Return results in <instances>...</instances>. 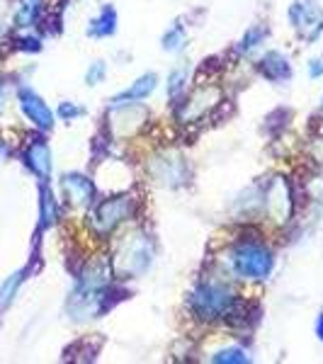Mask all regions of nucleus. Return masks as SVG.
<instances>
[{
  "label": "nucleus",
  "instance_id": "3",
  "mask_svg": "<svg viewBox=\"0 0 323 364\" xmlns=\"http://www.w3.org/2000/svg\"><path fill=\"white\" fill-rule=\"evenodd\" d=\"M151 255H154V245H151L149 236L137 233L117 252V267L122 274H141L151 265Z\"/></svg>",
  "mask_w": 323,
  "mask_h": 364
},
{
  "label": "nucleus",
  "instance_id": "16",
  "mask_svg": "<svg viewBox=\"0 0 323 364\" xmlns=\"http://www.w3.org/2000/svg\"><path fill=\"white\" fill-rule=\"evenodd\" d=\"M185 80H187V70L185 68H180V70H173V75L168 78V92L170 95H178L180 90L185 87Z\"/></svg>",
  "mask_w": 323,
  "mask_h": 364
},
{
  "label": "nucleus",
  "instance_id": "2",
  "mask_svg": "<svg viewBox=\"0 0 323 364\" xmlns=\"http://www.w3.org/2000/svg\"><path fill=\"white\" fill-rule=\"evenodd\" d=\"M233 269L240 274V277L248 279H265L270 272H272L275 257L268 248L258 243H240L231 255Z\"/></svg>",
  "mask_w": 323,
  "mask_h": 364
},
{
  "label": "nucleus",
  "instance_id": "24",
  "mask_svg": "<svg viewBox=\"0 0 323 364\" xmlns=\"http://www.w3.org/2000/svg\"><path fill=\"white\" fill-rule=\"evenodd\" d=\"M319 156H321V161H323V144L319 146Z\"/></svg>",
  "mask_w": 323,
  "mask_h": 364
},
{
  "label": "nucleus",
  "instance_id": "17",
  "mask_svg": "<svg viewBox=\"0 0 323 364\" xmlns=\"http://www.w3.org/2000/svg\"><path fill=\"white\" fill-rule=\"evenodd\" d=\"M105 70H107V68H105V63H102V61H95V63H92V66L88 68V73H85L88 85H97L100 80L105 78Z\"/></svg>",
  "mask_w": 323,
  "mask_h": 364
},
{
  "label": "nucleus",
  "instance_id": "8",
  "mask_svg": "<svg viewBox=\"0 0 323 364\" xmlns=\"http://www.w3.org/2000/svg\"><path fill=\"white\" fill-rule=\"evenodd\" d=\"M63 190L73 204H90L92 202V182L83 175H66L63 178Z\"/></svg>",
  "mask_w": 323,
  "mask_h": 364
},
{
  "label": "nucleus",
  "instance_id": "14",
  "mask_svg": "<svg viewBox=\"0 0 323 364\" xmlns=\"http://www.w3.org/2000/svg\"><path fill=\"white\" fill-rule=\"evenodd\" d=\"M211 362H216V364H243V362H250V357L245 355L240 348H228V350H221V352H216L214 357H211Z\"/></svg>",
  "mask_w": 323,
  "mask_h": 364
},
{
  "label": "nucleus",
  "instance_id": "19",
  "mask_svg": "<svg viewBox=\"0 0 323 364\" xmlns=\"http://www.w3.org/2000/svg\"><path fill=\"white\" fill-rule=\"evenodd\" d=\"M42 207H44V211H42V219H44V224H51L54 221V202H51V197L46 195L44 192V199H42Z\"/></svg>",
  "mask_w": 323,
  "mask_h": 364
},
{
  "label": "nucleus",
  "instance_id": "1",
  "mask_svg": "<svg viewBox=\"0 0 323 364\" xmlns=\"http://www.w3.org/2000/svg\"><path fill=\"white\" fill-rule=\"evenodd\" d=\"M190 306L195 311L197 318L202 321H216L226 318L236 309V294L228 287L221 284H202L192 291Z\"/></svg>",
  "mask_w": 323,
  "mask_h": 364
},
{
  "label": "nucleus",
  "instance_id": "20",
  "mask_svg": "<svg viewBox=\"0 0 323 364\" xmlns=\"http://www.w3.org/2000/svg\"><path fill=\"white\" fill-rule=\"evenodd\" d=\"M58 114H61L63 119H73V117H80V114H83V109L75 107V105L63 102V105H61V109H58Z\"/></svg>",
  "mask_w": 323,
  "mask_h": 364
},
{
  "label": "nucleus",
  "instance_id": "12",
  "mask_svg": "<svg viewBox=\"0 0 323 364\" xmlns=\"http://www.w3.org/2000/svg\"><path fill=\"white\" fill-rule=\"evenodd\" d=\"M39 13H42V0H22L17 8V25L29 27L37 22Z\"/></svg>",
  "mask_w": 323,
  "mask_h": 364
},
{
  "label": "nucleus",
  "instance_id": "23",
  "mask_svg": "<svg viewBox=\"0 0 323 364\" xmlns=\"http://www.w3.org/2000/svg\"><path fill=\"white\" fill-rule=\"evenodd\" d=\"M0 107H3V85H0Z\"/></svg>",
  "mask_w": 323,
  "mask_h": 364
},
{
  "label": "nucleus",
  "instance_id": "5",
  "mask_svg": "<svg viewBox=\"0 0 323 364\" xmlns=\"http://www.w3.org/2000/svg\"><path fill=\"white\" fill-rule=\"evenodd\" d=\"M134 209V199L132 197H115L102 202L92 214V224L97 231H112L117 224H122L125 219H129Z\"/></svg>",
  "mask_w": 323,
  "mask_h": 364
},
{
  "label": "nucleus",
  "instance_id": "18",
  "mask_svg": "<svg viewBox=\"0 0 323 364\" xmlns=\"http://www.w3.org/2000/svg\"><path fill=\"white\" fill-rule=\"evenodd\" d=\"M20 279H22V274H13V279H8V284L3 287V291H0V304H3V306L10 301V299H13L17 284H20Z\"/></svg>",
  "mask_w": 323,
  "mask_h": 364
},
{
  "label": "nucleus",
  "instance_id": "15",
  "mask_svg": "<svg viewBox=\"0 0 323 364\" xmlns=\"http://www.w3.org/2000/svg\"><path fill=\"white\" fill-rule=\"evenodd\" d=\"M265 29L263 27H253V29H248V32H245V37H243V42H240V49L243 51H253L258 44L263 42V39H265Z\"/></svg>",
  "mask_w": 323,
  "mask_h": 364
},
{
  "label": "nucleus",
  "instance_id": "10",
  "mask_svg": "<svg viewBox=\"0 0 323 364\" xmlns=\"http://www.w3.org/2000/svg\"><path fill=\"white\" fill-rule=\"evenodd\" d=\"M27 163H29V168H32L42 180L49 178V173H51L49 146H46L44 141H34V144L29 146V151H27Z\"/></svg>",
  "mask_w": 323,
  "mask_h": 364
},
{
  "label": "nucleus",
  "instance_id": "11",
  "mask_svg": "<svg viewBox=\"0 0 323 364\" xmlns=\"http://www.w3.org/2000/svg\"><path fill=\"white\" fill-rule=\"evenodd\" d=\"M115 29H117V13H115V8L105 5V8L100 10V15L90 22L88 34H90V37H110V34H115Z\"/></svg>",
  "mask_w": 323,
  "mask_h": 364
},
{
  "label": "nucleus",
  "instance_id": "22",
  "mask_svg": "<svg viewBox=\"0 0 323 364\" xmlns=\"http://www.w3.org/2000/svg\"><path fill=\"white\" fill-rule=\"evenodd\" d=\"M316 333H319V338L323 340V314L319 316V321H316Z\"/></svg>",
  "mask_w": 323,
  "mask_h": 364
},
{
  "label": "nucleus",
  "instance_id": "21",
  "mask_svg": "<svg viewBox=\"0 0 323 364\" xmlns=\"http://www.w3.org/2000/svg\"><path fill=\"white\" fill-rule=\"evenodd\" d=\"M309 70H311V78H319V75H323V61L314 58V61H311V66H309Z\"/></svg>",
  "mask_w": 323,
  "mask_h": 364
},
{
  "label": "nucleus",
  "instance_id": "13",
  "mask_svg": "<svg viewBox=\"0 0 323 364\" xmlns=\"http://www.w3.org/2000/svg\"><path fill=\"white\" fill-rule=\"evenodd\" d=\"M185 44V29L180 22H175L173 27L166 32V37H163V49L166 51H180Z\"/></svg>",
  "mask_w": 323,
  "mask_h": 364
},
{
  "label": "nucleus",
  "instance_id": "4",
  "mask_svg": "<svg viewBox=\"0 0 323 364\" xmlns=\"http://www.w3.org/2000/svg\"><path fill=\"white\" fill-rule=\"evenodd\" d=\"M290 20L304 37L314 39L323 29V13L319 0H295L290 8Z\"/></svg>",
  "mask_w": 323,
  "mask_h": 364
},
{
  "label": "nucleus",
  "instance_id": "6",
  "mask_svg": "<svg viewBox=\"0 0 323 364\" xmlns=\"http://www.w3.org/2000/svg\"><path fill=\"white\" fill-rule=\"evenodd\" d=\"M20 107H22V112L27 114V119H32L39 129L54 127V114H51V109L46 107L44 100L34 90H29V87H22L20 90Z\"/></svg>",
  "mask_w": 323,
  "mask_h": 364
},
{
  "label": "nucleus",
  "instance_id": "7",
  "mask_svg": "<svg viewBox=\"0 0 323 364\" xmlns=\"http://www.w3.org/2000/svg\"><path fill=\"white\" fill-rule=\"evenodd\" d=\"M154 90H156V75L154 73L141 75L137 83H134L132 87H127L125 92H120V95H117L112 102H115V107H122V105H134L137 100L149 97Z\"/></svg>",
  "mask_w": 323,
  "mask_h": 364
},
{
  "label": "nucleus",
  "instance_id": "9",
  "mask_svg": "<svg viewBox=\"0 0 323 364\" xmlns=\"http://www.w3.org/2000/svg\"><path fill=\"white\" fill-rule=\"evenodd\" d=\"M260 73L265 75L272 83H280V80H287L292 75L290 61L280 54V51H270V54L260 61Z\"/></svg>",
  "mask_w": 323,
  "mask_h": 364
}]
</instances>
